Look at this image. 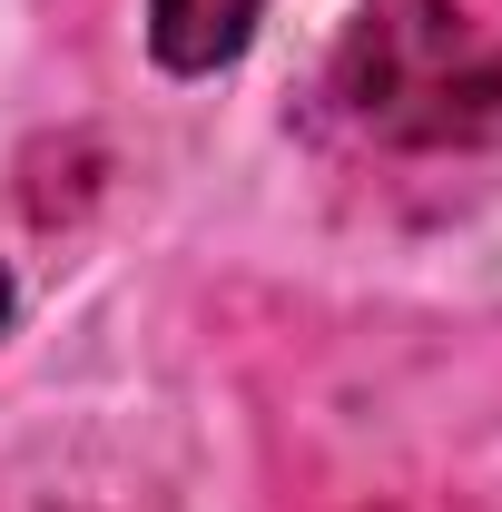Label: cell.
<instances>
[{
	"instance_id": "1",
	"label": "cell",
	"mask_w": 502,
	"mask_h": 512,
	"mask_svg": "<svg viewBox=\"0 0 502 512\" xmlns=\"http://www.w3.org/2000/svg\"><path fill=\"white\" fill-rule=\"evenodd\" d=\"M335 99L375 138L463 148L502 128V50L453 0H375L335 60Z\"/></svg>"
},
{
	"instance_id": "2",
	"label": "cell",
	"mask_w": 502,
	"mask_h": 512,
	"mask_svg": "<svg viewBox=\"0 0 502 512\" xmlns=\"http://www.w3.org/2000/svg\"><path fill=\"white\" fill-rule=\"evenodd\" d=\"M266 0H148V50L168 69H227L256 40Z\"/></svg>"
},
{
	"instance_id": "3",
	"label": "cell",
	"mask_w": 502,
	"mask_h": 512,
	"mask_svg": "<svg viewBox=\"0 0 502 512\" xmlns=\"http://www.w3.org/2000/svg\"><path fill=\"white\" fill-rule=\"evenodd\" d=\"M0 325H10V276H0Z\"/></svg>"
}]
</instances>
